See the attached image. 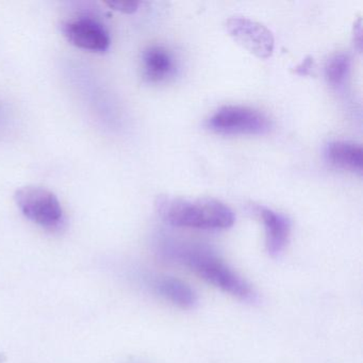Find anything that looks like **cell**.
I'll return each mask as SVG.
<instances>
[{"label":"cell","mask_w":363,"mask_h":363,"mask_svg":"<svg viewBox=\"0 0 363 363\" xmlns=\"http://www.w3.org/2000/svg\"><path fill=\"white\" fill-rule=\"evenodd\" d=\"M156 209L167 224L182 228H230L235 224V213L222 201L213 199H189L160 195L156 201Z\"/></svg>","instance_id":"6da1fadb"},{"label":"cell","mask_w":363,"mask_h":363,"mask_svg":"<svg viewBox=\"0 0 363 363\" xmlns=\"http://www.w3.org/2000/svg\"><path fill=\"white\" fill-rule=\"evenodd\" d=\"M167 254L223 292L240 301H256L250 284L209 250L196 246H172Z\"/></svg>","instance_id":"7a4b0ae2"},{"label":"cell","mask_w":363,"mask_h":363,"mask_svg":"<svg viewBox=\"0 0 363 363\" xmlns=\"http://www.w3.org/2000/svg\"><path fill=\"white\" fill-rule=\"evenodd\" d=\"M18 209L28 220L50 231L62 228L65 213L55 193L39 186H25L14 194Z\"/></svg>","instance_id":"3957f363"},{"label":"cell","mask_w":363,"mask_h":363,"mask_svg":"<svg viewBox=\"0 0 363 363\" xmlns=\"http://www.w3.org/2000/svg\"><path fill=\"white\" fill-rule=\"evenodd\" d=\"M269 126L267 116L243 106H225L208 120L211 130L224 135H262Z\"/></svg>","instance_id":"277c9868"},{"label":"cell","mask_w":363,"mask_h":363,"mask_svg":"<svg viewBox=\"0 0 363 363\" xmlns=\"http://www.w3.org/2000/svg\"><path fill=\"white\" fill-rule=\"evenodd\" d=\"M226 28L238 44L257 58L267 59L273 54V33L264 25L244 16H233L227 21Z\"/></svg>","instance_id":"5b68a950"},{"label":"cell","mask_w":363,"mask_h":363,"mask_svg":"<svg viewBox=\"0 0 363 363\" xmlns=\"http://www.w3.org/2000/svg\"><path fill=\"white\" fill-rule=\"evenodd\" d=\"M61 31L69 44L86 52H106L111 43L106 27L89 16L69 18L63 23Z\"/></svg>","instance_id":"8992f818"},{"label":"cell","mask_w":363,"mask_h":363,"mask_svg":"<svg viewBox=\"0 0 363 363\" xmlns=\"http://www.w3.org/2000/svg\"><path fill=\"white\" fill-rule=\"evenodd\" d=\"M259 214L264 224L267 252L274 258L279 257L288 245L291 233L290 220L284 214L269 208H259Z\"/></svg>","instance_id":"52a82bcc"},{"label":"cell","mask_w":363,"mask_h":363,"mask_svg":"<svg viewBox=\"0 0 363 363\" xmlns=\"http://www.w3.org/2000/svg\"><path fill=\"white\" fill-rule=\"evenodd\" d=\"M155 289L160 296L182 309H193L199 303L195 291L177 278H159L155 284Z\"/></svg>","instance_id":"ba28073f"},{"label":"cell","mask_w":363,"mask_h":363,"mask_svg":"<svg viewBox=\"0 0 363 363\" xmlns=\"http://www.w3.org/2000/svg\"><path fill=\"white\" fill-rule=\"evenodd\" d=\"M144 75L150 82H160L171 75L174 69L173 58L169 50L161 46H150L142 56Z\"/></svg>","instance_id":"9c48e42d"},{"label":"cell","mask_w":363,"mask_h":363,"mask_svg":"<svg viewBox=\"0 0 363 363\" xmlns=\"http://www.w3.org/2000/svg\"><path fill=\"white\" fill-rule=\"evenodd\" d=\"M327 158L333 164L343 169L362 172L363 150L358 144L345 141L331 142L326 150Z\"/></svg>","instance_id":"30bf717a"},{"label":"cell","mask_w":363,"mask_h":363,"mask_svg":"<svg viewBox=\"0 0 363 363\" xmlns=\"http://www.w3.org/2000/svg\"><path fill=\"white\" fill-rule=\"evenodd\" d=\"M350 57L343 52L333 55L325 67V76L331 86H340L345 80L350 71Z\"/></svg>","instance_id":"8fae6325"},{"label":"cell","mask_w":363,"mask_h":363,"mask_svg":"<svg viewBox=\"0 0 363 363\" xmlns=\"http://www.w3.org/2000/svg\"><path fill=\"white\" fill-rule=\"evenodd\" d=\"M106 5L109 6L116 11L131 14L137 11L140 3L139 1H130V0H112V1H106Z\"/></svg>","instance_id":"7c38bea8"},{"label":"cell","mask_w":363,"mask_h":363,"mask_svg":"<svg viewBox=\"0 0 363 363\" xmlns=\"http://www.w3.org/2000/svg\"><path fill=\"white\" fill-rule=\"evenodd\" d=\"M312 65H313V59H312V57H307L298 67H295L294 72L297 75H308Z\"/></svg>","instance_id":"4fadbf2b"},{"label":"cell","mask_w":363,"mask_h":363,"mask_svg":"<svg viewBox=\"0 0 363 363\" xmlns=\"http://www.w3.org/2000/svg\"><path fill=\"white\" fill-rule=\"evenodd\" d=\"M362 23L361 18H359L358 22L354 25V35H357V39H354V43L358 45V50H361V45H362Z\"/></svg>","instance_id":"5bb4252c"}]
</instances>
